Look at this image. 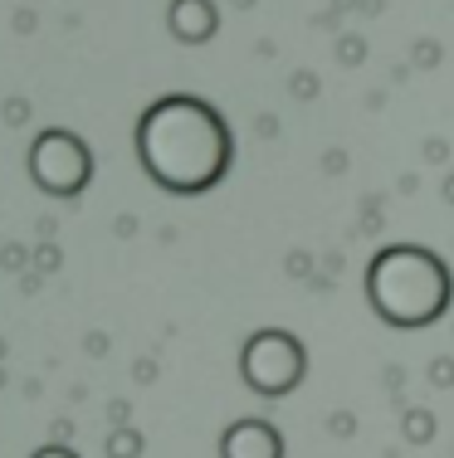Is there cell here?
Returning <instances> with one entry per match:
<instances>
[{"label":"cell","mask_w":454,"mask_h":458,"mask_svg":"<svg viewBox=\"0 0 454 458\" xmlns=\"http://www.w3.org/2000/svg\"><path fill=\"white\" fill-rule=\"evenodd\" d=\"M137 151L142 166L157 185L176 195H201L230 166V137L225 123L215 117L210 103L201 98H161L147 107L142 127H137Z\"/></svg>","instance_id":"6da1fadb"},{"label":"cell","mask_w":454,"mask_h":458,"mask_svg":"<svg viewBox=\"0 0 454 458\" xmlns=\"http://www.w3.org/2000/svg\"><path fill=\"white\" fill-rule=\"evenodd\" d=\"M39 185H49L54 195H73L83 181H89L93 161H89V147L73 141L69 132H49L35 141V161H30Z\"/></svg>","instance_id":"7a4b0ae2"},{"label":"cell","mask_w":454,"mask_h":458,"mask_svg":"<svg viewBox=\"0 0 454 458\" xmlns=\"http://www.w3.org/2000/svg\"><path fill=\"white\" fill-rule=\"evenodd\" d=\"M35 458H69V454H35Z\"/></svg>","instance_id":"3957f363"}]
</instances>
